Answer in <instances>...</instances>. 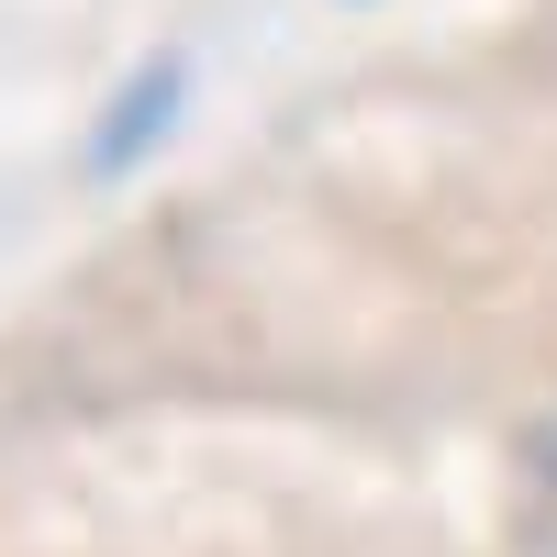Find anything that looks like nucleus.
I'll use <instances>...</instances> for the list:
<instances>
[{"instance_id":"nucleus-1","label":"nucleus","mask_w":557,"mask_h":557,"mask_svg":"<svg viewBox=\"0 0 557 557\" xmlns=\"http://www.w3.org/2000/svg\"><path fill=\"white\" fill-rule=\"evenodd\" d=\"M513 546L557 557V424L524 435V469H513Z\"/></svg>"},{"instance_id":"nucleus-2","label":"nucleus","mask_w":557,"mask_h":557,"mask_svg":"<svg viewBox=\"0 0 557 557\" xmlns=\"http://www.w3.org/2000/svg\"><path fill=\"white\" fill-rule=\"evenodd\" d=\"M178 101V67H146V89L101 123V168H123V157H146V134H157V112Z\"/></svg>"}]
</instances>
